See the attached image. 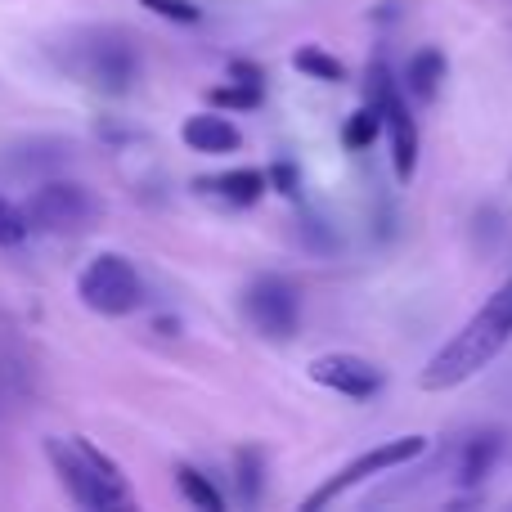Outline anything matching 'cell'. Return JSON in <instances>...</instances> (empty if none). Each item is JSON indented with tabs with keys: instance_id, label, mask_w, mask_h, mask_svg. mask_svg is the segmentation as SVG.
<instances>
[{
	"instance_id": "obj_19",
	"label": "cell",
	"mask_w": 512,
	"mask_h": 512,
	"mask_svg": "<svg viewBox=\"0 0 512 512\" xmlns=\"http://www.w3.org/2000/svg\"><path fill=\"white\" fill-rule=\"evenodd\" d=\"M27 234H32V225H27L23 207H14L5 194H0V248H18Z\"/></svg>"
},
{
	"instance_id": "obj_6",
	"label": "cell",
	"mask_w": 512,
	"mask_h": 512,
	"mask_svg": "<svg viewBox=\"0 0 512 512\" xmlns=\"http://www.w3.org/2000/svg\"><path fill=\"white\" fill-rule=\"evenodd\" d=\"M77 297L86 301V310H95V315L122 319V315H131V310H140L144 279L122 252H99L95 261L81 270Z\"/></svg>"
},
{
	"instance_id": "obj_12",
	"label": "cell",
	"mask_w": 512,
	"mask_h": 512,
	"mask_svg": "<svg viewBox=\"0 0 512 512\" xmlns=\"http://www.w3.org/2000/svg\"><path fill=\"white\" fill-rule=\"evenodd\" d=\"M445 72H450V63H445V54L436 50V45H423L418 54H409V63H405V95L409 99H418V104H432L436 99V90H441V81H445Z\"/></svg>"
},
{
	"instance_id": "obj_21",
	"label": "cell",
	"mask_w": 512,
	"mask_h": 512,
	"mask_svg": "<svg viewBox=\"0 0 512 512\" xmlns=\"http://www.w3.org/2000/svg\"><path fill=\"white\" fill-rule=\"evenodd\" d=\"M265 176H270V189H279L283 198H297L301 194V176H297V167H292V162H274Z\"/></svg>"
},
{
	"instance_id": "obj_11",
	"label": "cell",
	"mask_w": 512,
	"mask_h": 512,
	"mask_svg": "<svg viewBox=\"0 0 512 512\" xmlns=\"http://www.w3.org/2000/svg\"><path fill=\"white\" fill-rule=\"evenodd\" d=\"M180 140H185L194 153H234V149H243V131L230 122V117H221V113L185 117Z\"/></svg>"
},
{
	"instance_id": "obj_14",
	"label": "cell",
	"mask_w": 512,
	"mask_h": 512,
	"mask_svg": "<svg viewBox=\"0 0 512 512\" xmlns=\"http://www.w3.org/2000/svg\"><path fill=\"white\" fill-rule=\"evenodd\" d=\"M292 68L306 72V77H315V81H333V86L346 81V63L333 59L324 45H301V50H292Z\"/></svg>"
},
{
	"instance_id": "obj_5",
	"label": "cell",
	"mask_w": 512,
	"mask_h": 512,
	"mask_svg": "<svg viewBox=\"0 0 512 512\" xmlns=\"http://www.w3.org/2000/svg\"><path fill=\"white\" fill-rule=\"evenodd\" d=\"M23 216L41 234H81L104 216V203L77 180H50V185L27 194Z\"/></svg>"
},
{
	"instance_id": "obj_20",
	"label": "cell",
	"mask_w": 512,
	"mask_h": 512,
	"mask_svg": "<svg viewBox=\"0 0 512 512\" xmlns=\"http://www.w3.org/2000/svg\"><path fill=\"white\" fill-rule=\"evenodd\" d=\"M144 9H153V14L158 18H167V23H198V18H203V9L194 5V0H140Z\"/></svg>"
},
{
	"instance_id": "obj_18",
	"label": "cell",
	"mask_w": 512,
	"mask_h": 512,
	"mask_svg": "<svg viewBox=\"0 0 512 512\" xmlns=\"http://www.w3.org/2000/svg\"><path fill=\"white\" fill-rule=\"evenodd\" d=\"M212 108H230V113H248V108H261V86H248V81H230V86L207 90Z\"/></svg>"
},
{
	"instance_id": "obj_7",
	"label": "cell",
	"mask_w": 512,
	"mask_h": 512,
	"mask_svg": "<svg viewBox=\"0 0 512 512\" xmlns=\"http://www.w3.org/2000/svg\"><path fill=\"white\" fill-rule=\"evenodd\" d=\"M243 315L261 337L288 342L301 324V288L283 274H256L243 288Z\"/></svg>"
},
{
	"instance_id": "obj_13",
	"label": "cell",
	"mask_w": 512,
	"mask_h": 512,
	"mask_svg": "<svg viewBox=\"0 0 512 512\" xmlns=\"http://www.w3.org/2000/svg\"><path fill=\"white\" fill-rule=\"evenodd\" d=\"M499 445H504L499 432H481L463 445V454H459V481L463 486H477L481 477H490V468H495V459H499Z\"/></svg>"
},
{
	"instance_id": "obj_15",
	"label": "cell",
	"mask_w": 512,
	"mask_h": 512,
	"mask_svg": "<svg viewBox=\"0 0 512 512\" xmlns=\"http://www.w3.org/2000/svg\"><path fill=\"white\" fill-rule=\"evenodd\" d=\"M176 486H180V495H185L194 508H203V512H221L225 508L221 490H216L198 468H189V463H180V468H176Z\"/></svg>"
},
{
	"instance_id": "obj_2",
	"label": "cell",
	"mask_w": 512,
	"mask_h": 512,
	"mask_svg": "<svg viewBox=\"0 0 512 512\" xmlns=\"http://www.w3.org/2000/svg\"><path fill=\"white\" fill-rule=\"evenodd\" d=\"M45 454H50L63 490L72 495V504H81L90 512L131 508L135 504L122 468H117V463L108 459L95 441H86V436H50V441H45Z\"/></svg>"
},
{
	"instance_id": "obj_10",
	"label": "cell",
	"mask_w": 512,
	"mask_h": 512,
	"mask_svg": "<svg viewBox=\"0 0 512 512\" xmlns=\"http://www.w3.org/2000/svg\"><path fill=\"white\" fill-rule=\"evenodd\" d=\"M198 189H203L207 198H216V203H225V207H252V203L265 198L270 176L256 171V167H234V171H221V176L198 180Z\"/></svg>"
},
{
	"instance_id": "obj_4",
	"label": "cell",
	"mask_w": 512,
	"mask_h": 512,
	"mask_svg": "<svg viewBox=\"0 0 512 512\" xmlns=\"http://www.w3.org/2000/svg\"><path fill=\"white\" fill-rule=\"evenodd\" d=\"M369 104H378L382 131L391 135V167H396V180L409 185L418 171V122H414L405 86L391 77V68L382 59L369 63Z\"/></svg>"
},
{
	"instance_id": "obj_8",
	"label": "cell",
	"mask_w": 512,
	"mask_h": 512,
	"mask_svg": "<svg viewBox=\"0 0 512 512\" xmlns=\"http://www.w3.org/2000/svg\"><path fill=\"white\" fill-rule=\"evenodd\" d=\"M427 454V436H396V441H382V445H373V450H364V454H355L351 463H346L337 477H328L324 486L315 490V495L306 499V508H324V504H333L337 495H346L351 486H360V481H369V477H378V472H391V468H405V463H414V459H423Z\"/></svg>"
},
{
	"instance_id": "obj_17",
	"label": "cell",
	"mask_w": 512,
	"mask_h": 512,
	"mask_svg": "<svg viewBox=\"0 0 512 512\" xmlns=\"http://www.w3.org/2000/svg\"><path fill=\"white\" fill-rule=\"evenodd\" d=\"M378 131H382L378 104H364L360 113H351V122L342 126V144H346V149H369V144L378 140Z\"/></svg>"
},
{
	"instance_id": "obj_16",
	"label": "cell",
	"mask_w": 512,
	"mask_h": 512,
	"mask_svg": "<svg viewBox=\"0 0 512 512\" xmlns=\"http://www.w3.org/2000/svg\"><path fill=\"white\" fill-rule=\"evenodd\" d=\"M234 472H239V495L243 504H256L261 499V481H265V454L256 445H243L234 454Z\"/></svg>"
},
{
	"instance_id": "obj_22",
	"label": "cell",
	"mask_w": 512,
	"mask_h": 512,
	"mask_svg": "<svg viewBox=\"0 0 512 512\" xmlns=\"http://www.w3.org/2000/svg\"><path fill=\"white\" fill-rule=\"evenodd\" d=\"M230 77H234V81H248V86H261V81H265L261 68H256V63H243V59L230 63Z\"/></svg>"
},
{
	"instance_id": "obj_3",
	"label": "cell",
	"mask_w": 512,
	"mask_h": 512,
	"mask_svg": "<svg viewBox=\"0 0 512 512\" xmlns=\"http://www.w3.org/2000/svg\"><path fill=\"white\" fill-rule=\"evenodd\" d=\"M63 68L99 95H126L140 77V50L117 27H90L63 41Z\"/></svg>"
},
{
	"instance_id": "obj_1",
	"label": "cell",
	"mask_w": 512,
	"mask_h": 512,
	"mask_svg": "<svg viewBox=\"0 0 512 512\" xmlns=\"http://www.w3.org/2000/svg\"><path fill=\"white\" fill-rule=\"evenodd\" d=\"M512 342V279H504L486 297V306L427 360L423 369V391H454L468 378H477L481 369H490L499 351Z\"/></svg>"
},
{
	"instance_id": "obj_9",
	"label": "cell",
	"mask_w": 512,
	"mask_h": 512,
	"mask_svg": "<svg viewBox=\"0 0 512 512\" xmlns=\"http://www.w3.org/2000/svg\"><path fill=\"white\" fill-rule=\"evenodd\" d=\"M310 378L319 387L337 391L346 400H373L382 391V369L364 355H351V351H333V355H319L310 360Z\"/></svg>"
}]
</instances>
